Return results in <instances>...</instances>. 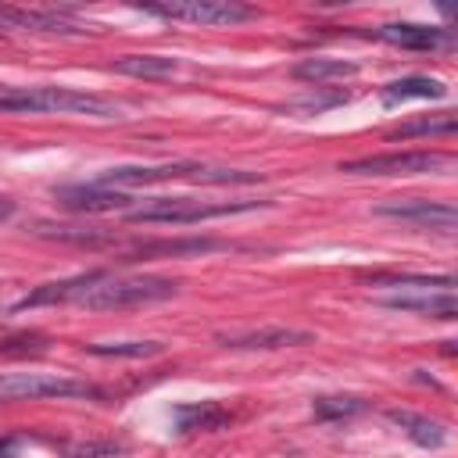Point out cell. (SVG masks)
Masks as SVG:
<instances>
[{
    "mask_svg": "<svg viewBox=\"0 0 458 458\" xmlns=\"http://www.w3.org/2000/svg\"><path fill=\"white\" fill-rule=\"evenodd\" d=\"M0 111L11 114H97L114 118L118 104L97 93L68 89V86H36V89H0Z\"/></svg>",
    "mask_w": 458,
    "mask_h": 458,
    "instance_id": "6da1fadb",
    "label": "cell"
},
{
    "mask_svg": "<svg viewBox=\"0 0 458 458\" xmlns=\"http://www.w3.org/2000/svg\"><path fill=\"white\" fill-rule=\"evenodd\" d=\"M172 179H190V182H211V186H247L261 182V172H240V168H204V165H122L100 175L97 186H150V182H172Z\"/></svg>",
    "mask_w": 458,
    "mask_h": 458,
    "instance_id": "7a4b0ae2",
    "label": "cell"
},
{
    "mask_svg": "<svg viewBox=\"0 0 458 458\" xmlns=\"http://www.w3.org/2000/svg\"><path fill=\"white\" fill-rule=\"evenodd\" d=\"M268 200H225V204H204V200H190V197H157L143 208H132L125 211L129 222H161V225H193V222H204V218H225V215H240V211H254V208H265Z\"/></svg>",
    "mask_w": 458,
    "mask_h": 458,
    "instance_id": "3957f363",
    "label": "cell"
},
{
    "mask_svg": "<svg viewBox=\"0 0 458 458\" xmlns=\"http://www.w3.org/2000/svg\"><path fill=\"white\" fill-rule=\"evenodd\" d=\"M179 283L161 279V276H140V279H100L93 290H86L79 301L93 311H122V308H140V304H157L175 297Z\"/></svg>",
    "mask_w": 458,
    "mask_h": 458,
    "instance_id": "277c9868",
    "label": "cell"
},
{
    "mask_svg": "<svg viewBox=\"0 0 458 458\" xmlns=\"http://www.w3.org/2000/svg\"><path fill=\"white\" fill-rule=\"evenodd\" d=\"M43 397H93V401H100L104 390L86 383V379H72V376H43V372H7V376H0V404L43 401Z\"/></svg>",
    "mask_w": 458,
    "mask_h": 458,
    "instance_id": "5b68a950",
    "label": "cell"
},
{
    "mask_svg": "<svg viewBox=\"0 0 458 458\" xmlns=\"http://www.w3.org/2000/svg\"><path fill=\"white\" fill-rule=\"evenodd\" d=\"M140 11L172 18V21H190V25H236L258 14L254 7L236 0H161V4H140Z\"/></svg>",
    "mask_w": 458,
    "mask_h": 458,
    "instance_id": "8992f818",
    "label": "cell"
},
{
    "mask_svg": "<svg viewBox=\"0 0 458 458\" xmlns=\"http://www.w3.org/2000/svg\"><path fill=\"white\" fill-rule=\"evenodd\" d=\"M451 165V154L444 150H401V154H372L358 161H344L340 172L351 175H422Z\"/></svg>",
    "mask_w": 458,
    "mask_h": 458,
    "instance_id": "52a82bcc",
    "label": "cell"
},
{
    "mask_svg": "<svg viewBox=\"0 0 458 458\" xmlns=\"http://www.w3.org/2000/svg\"><path fill=\"white\" fill-rule=\"evenodd\" d=\"M372 215L397 218V222H408V225L440 229V233H451L458 225V211L451 204H437V200H386V204H376Z\"/></svg>",
    "mask_w": 458,
    "mask_h": 458,
    "instance_id": "ba28073f",
    "label": "cell"
},
{
    "mask_svg": "<svg viewBox=\"0 0 458 458\" xmlns=\"http://www.w3.org/2000/svg\"><path fill=\"white\" fill-rule=\"evenodd\" d=\"M215 340L229 351H279V347H304L315 336L304 329L261 326V329H240V333H215Z\"/></svg>",
    "mask_w": 458,
    "mask_h": 458,
    "instance_id": "9c48e42d",
    "label": "cell"
},
{
    "mask_svg": "<svg viewBox=\"0 0 458 458\" xmlns=\"http://www.w3.org/2000/svg\"><path fill=\"white\" fill-rule=\"evenodd\" d=\"M54 200L68 211H82V215H107V211H129V200L125 193L118 190H107V186H61L54 190Z\"/></svg>",
    "mask_w": 458,
    "mask_h": 458,
    "instance_id": "30bf717a",
    "label": "cell"
},
{
    "mask_svg": "<svg viewBox=\"0 0 458 458\" xmlns=\"http://www.w3.org/2000/svg\"><path fill=\"white\" fill-rule=\"evenodd\" d=\"M0 25L7 29H29V32H50V36H86L89 25L72 21L57 11H21V7H0Z\"/></svg>",
    "mask_w": 458,
    "mask_h": 458,
    "instance_id": "8fae6325",
    "label": "cell"
},
{
    "mask_svg": "<svg viewBox=\"0 0 458 458\" xmlns=\"http://www.w3.org/2000/svg\"><path fill=\"white\" fill-rule=\"evenodd\" d=\"M379 39L401 47V50H437L451 47V32L437 25H411V21H390L379 29Z\"/></svg>",
    "mask_w": 458,
    "mask_h": 458,
    "instance_id": "7c38bea8",
    "label": "cell"
},
{
    "mask_svg": "<svg viewBox=\"0 0 458 458\" xmlns=\"http://www.w3.org/2000/svg\"><path fill=\"white\" fill-rule=\"evenodd\" d=\"M100 279H104V272H86V276H72V279H61V283H47V286L32 290L29 297H21L18 308H39V304H61V301L82 297V293L93 290Z\"/></svg>",
    "mask_w": 458,
    "mask_h": 458,
    "instance_id": "4fadbf2b",
    "label": "cell"
},
{
    "mask_svg": "<svg viewBox=\"0 0 458 458\" xmlns=\"http://www.w3.org/2000/svg\"><path fill=\"white\" fill-rule=\"evenodd\" d=\"M383 308H397V311H419V315H433V318H458V297L451 290L440 293H422V297H408V293H394V297H379Z\"/></svg>",
    "mask_w": 458,
    "mask_h": 458,
    "instance_id": "5bb4252c",
    "label": "cell"
},
{
    "mask_svg": "<svg viewBox=\"0 0 458 458\" xmlns=\"http://www.w3.org/2000/svg\"><path fill=\"white\" fill-rule=\"evenodd\" d=\"M386 419L394 426H401L408 433V440H415L419 447H440L447 440V429L437 422V419H426V415H415L408 408H386Z\"/></svg>",
    "mask_w": 458,
    "mask_h": 458,
    "instance_id": "9a60e30c",
    "label": "cell"
},
{
    "mask_svg": "<svg viewBox=\"0 0 458 458\" xmlns=\"http://www.w3.org/2000/svg\"><path fill=\"white\" fill-rule=\"evenodd\" d=\"M447 89H444V82L440 79H429V75H408V79H394V82H386L383 86V104L386 107H394V104H401V100H437V97H444Z\"/></svg>",
    "mask_w": 458,
    "mask_h": 458,
    "instance_id": "2e32d148",
    "label": "cell"
},
{
    "mask_svg": "<svg viewBox=\"0 0 458 458\" xmlns=\"http://www.w3.org/2000/svg\"><path fill=\"white\" fill-rule=\"evenodd\" d=\"M172 419L179 433H197V429L204 433V429H218L222 422H229V411L218 401H200V404H179Z\"/></svg>",
    "mask_w": 458,
    "mask_h": 458,
    "instance_id": "e0dca14e",
    "label": "cell"
},
{
    "mask_svg": "<svg viewBox=\"0 0 458 458\" xmlns=\"http://www.w3.org/2000/svg\"><path fill=\"white\" fill-rule=\"evenodd\" d=\"M175 68H179V61L161 57V54H125L111 64V72L132 75V79H168V75H175Z\"/></svg>",
    "mask_w": 458,
    "mask_h": 458,
    "instance_id": "ac0fdd59",
    "label": "cell"
},
{
    "mask_svg": "<svg viewBox=\"0 0 458 458\" xmlns=\"http://www.w3.org/2000/svg\"><path fill=\"white\" fill-rule=\"evenodd\" d=\"M358 72V64L351 61H336V57H308L301 64H293V79L301 82H333V79H351Z\"/></svg>",
    "mask_w": 458,
    "mask_h": 458,
    "instance_id": "d6986e66",
    "label": "cell"
},
{
    "mask_svg": "<svg viewBox=\"0 0 458 458\" xmlns=\"http://www.w3.org/2000/svg\"><path fill=\"white\" fill-rule=\"evenodd\" d=\"M222 240H154V243H140L136 250L125 254V261H140V258H154V254H204V250H218Z\"/></svg>",
    "mask_w": 458,
    "mask_h": 458,
    "instance_id": "ffe728a7",
    "label": "cell"
},
{
    "mask_svg": "<svg viewBox=\"0 0 458 458\" xmlns=\"http://www.w3.org/2000/svg\"><path fill=\"white\" fill-rule=\"evenodd\" d=\"M458 129L454 114L444 111V114H433V118H415V122H404L397 129L386 132V140H411V136H451Z\"/></svg>",
    "mask_w": 458,
    "mask_h": 458,
    "instance_id": "44dd1931",
    "label": "cell"
},
{
    "mask_svg": "<svg viewBox=\"0 0 458 458\" xmlns=\"http://www.w3.org/2000/svg\"><path fill=\"white\" fill-rule=\"evenodd\" d=\"M165 344L157 340H122V344H86L89 354L97 358H154L161 354Z\"/></svg>",
    "mask_w": 458,
    "mask_h": 458,
    "instance_id": "7402d4cb",
    "label": "cell"
},
{
    "mask_svg": "<svg viewBox=\"0 0 458 458\" xmlns=\"http://www.w3.org/2000/svg\"><path fill=\"white\" fill-rule=\"evenodd\" d=\"M43 236H54V240H64V243H86V247H100V243H111V233H100V229H72V225H39Z\"/></svg>",
    "mask_w": 458,
    "mask_h": 458,
    "instance_id": "603a6c76",
    "label": "cell"
},
{
    "mask_svg": "<svg viewBox=\"0 0 458 458\" xmlns=\"http://www.w3.org/2000/svg\"><path fill=\"white\" fill-rule=\"evenodd\" d=\"M358 411H365L361 397H318L315 401V419H322V422L347 419V415H358Z\"/></svg>",
    "mask_w": 458,
    "mask_h": 458,
    "instance_id": "cb8c5ba5",
    "label": "cell"
},
{
    "mask_svg": "<svg viewBox=\"0 0 458 458\" xmlns=\"http://www.w3.org/2000/svg\"><path fill=\"white\" fill-rule=\"evenodd\" d=\"M47 351V340L43 336H14V340H4L0 344V358H11V354H43Z\"/></svg>",
    "mask_w": 458,
    "mask_h": 458,
    "instance_id": "d4e9b609",
    "label": "cell"
},
{
    "mask_svg": "<svg viewBox=\"0 0 458 458\" xmlns=\"http://www.w3.org/2000/svg\"><path fill=\"white\" fill-rule=\"evenodd\" d=\"M344 100H347L344 93H329V97H301V100H293V104H290V111L318 114V111H326V107H336V104H344Z\"/></svg>",
    "mask_w": 458,
    "mask_h": 458,
    "instance_id": "484cf974",
    "label": "cell"
},
{
    "mask_svg": "<svg viewBox=\"0 0 458 458\" xmlns=\"http://www.w3.org/2000/svg\"><path fill=\"white\" fill-rule=\"evenodd\" d=\"M122 447L118 444H82V447H72L64 458H100V454H118Z\"/></svg>",
    "mask_w": 458,
    "mask_h": 458,
    "instance_id": "4316f807",
    "label": "cell"
},
{
    "mask_svg": "<svg viewBox=\"0 0 458 458\" xmlns=\"http://www.w3.org/2000/svg\"><path fill=\"white\" fill-rule=\"evenodd\" d=\"M14 451V440H0V458H7Z\"/></svg>",
    "mask_w": 458,
    "mask_h": 458,
    "instance_id": "83f0119b",
    "label": "cell"
},
{
    "mask_svg": "<svg viewBox=\"0 0 458 458\" xmlns=\"http://www.w3.org/2000/svg\"><path fill=\"white\" fill-rule=\"evenodd\" d=\"M11 211H14V204H11V200H0V218H7Z\"/></svg>",
    "mask_w": 458,
    "mask_h": 458,
    "instance_id": "f1b7e54d",
    "label": "cell"
}]
</instances>
